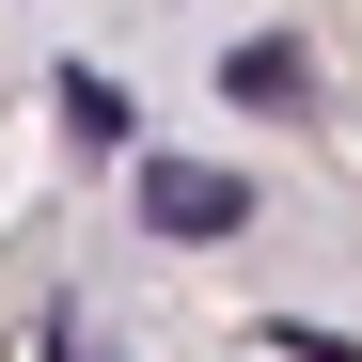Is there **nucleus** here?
Listing matches in <instances>:
<instances>
[{"label": "nucleus", "instance_id": "2", "mask_svg": "<svg viewBox=\"0 0 362 362\" xmlns=\"http://www.w3.org/2000/svg\"><path fill=\"white\" fill-rule=\"evenodd\" d=\"M221 95H236V110H315V47H299V32H252V47L221 64Z\"/></svg>", "mask_w": 362, "mask_h": 362}, {"label": "nucleus", "instance_id": "4", "mask_svg": "<svg viewBox=\"0 0 362 362\" xmlns=\"http://www.w3.org/2000/svg\"><path fill=\"white\" fill-rule=\"evenodd\" d=\"M268 346H284V362H362V346H346V331H315V315H284Z\"/></svg>", "mask_w": 362, "mask_h": 362}, {"label": "nucleus", "instance_id": "3", "mask_svg": "<svg viewBox=\"0 0 362 362\" xmlns=\"http://www.w3.org/2000/svg\"><path fill=\"white\" fill-rule=\"evenodd\" d=\"M64 127H79V142H127L142 110H127V79H95V64H79V79H64Z\"/></svg>", "mask_w": 362, "mask_h": 362}, {"label": "nucleus", "instance_id": "5", "mask_svg": "<svg viewBox=\"0 0 362 362\" xmlns=\"http://www.w3.org/2000/svg\"><path fill=\"white\" fill-rule=\"evenodd\" d=\"M47 362H110V346H95V331H47Z\"/></svg>", "mask_w": 362, "mask_h": 362}, {"label": "nucleus", "instance_id": "1", "mask_svg": "<svg viewBox=\"0 0 362 362\" xmlns=\"http://www.w3.org/2000/svg\"><path fill=\"white\" fill-rule=\"evenodd\" d=\"M142 221L205 252V236H236V221H252V189H236V173H205V158H142Z\"/></svg>", "mask_w": 362, "mask_h": 362}]
</instances>
